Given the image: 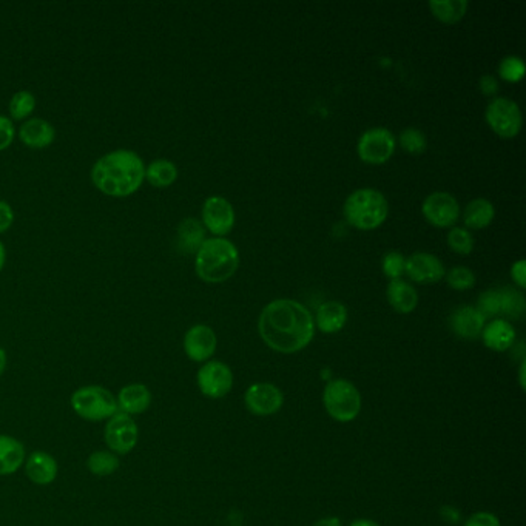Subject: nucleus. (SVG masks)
<instances>
[{
  "label": "nucleus",
  "instance_id": "1a4fd4ad",
  "mask_svg": "<svg viewBox=\"0 0 526 526\" xmlns=\"http://www.w3.org/2000/svg\"><path fill=\"white\" fill-rule=\"evenodd\" d=\"M395 139L386 128H371L361 134L358 141V155L367 164H384L393 155Z\"/></svg>",
  "mask_w": 526,
  "mask_h": 526
},
{
  "label": "nucleus",
  "instance_id": "0eeeda50",
  "mask_svg": "<svg viewBox=\"0 0 526 526\" xmlns=\"http://www.w3.org/2000/svg\"><path fill=\"white\" fill-rule=\"evenodd\" d=\"M108 451L116 455H127L136 448L139 440V427L134 417L124 412H117L116 416L107 420L104 429Z\"/></svg>",
  "mask_w": 526,
  "mask_h": 526
},
{
  "label": "nucleus",
  "instance_id": "393cba45",
  "mask_svg": "<svg viewBox=\"0 0 526 526\" xmlns=\"http://www.w3.org/2000/svg\"><path fill=\"white\" fill-rule=\"evenodd\" d=\"M177 177V168L168 160H155L145 167V179L156 189L170 187Z\"/></svg>",
  "mask_w": 526,
  "mask_h": 526
},
{
  "label": "nucleus",
  "instance_id": "a878e982",
  "mask_svg": "<svg viewBox=\"0 0 526 526\" xmlns=\"http://www.w3.org/2000/svg\"><path fill=\"white\" fill-rule=\"evenodd\" d=\"M494 213V205L489 201L483 198L471 201L465 211L466 228L476 230L487 228L493 222Z\"/></svg>",
  "mask_w": 526,
  "mask_h": 526
},
{
  "label": "nucleus",
  "instance_id": "c756f323",
  "mask_svg": "<svg viewBox=\"0 0 526 526\" xmlns=\"http://www.w3.org/2000/svg\"><path fill=\"white\" fill-rule=\"evenodd\" d=\"M502 297V314L510 318H521L525 312V298L521 292L514 289H504L500 290Z\"/></svg>",
  "mask_w": 526,
  "mask_h": 526
},
{
  "label": "nucleus",
  "instance_id": "7c9ffc66",
  "mask_svg": "<svg viewBox=\"0 0 526 526\" xmlns=\"http://www.w3.org/2000/svg\"><path fill=\"white\" fill-rule=\"evenodd\" d=\"M400 144L410 155H420L427 150V136L418 128H406L400 134Z\"/></svg>",
  "mask_w": 526,
  "mask_h": 526
},
{
  "label": "nucleus",
  "instance_id": "423d86ee",
  "mask_svg": "<svg viewBox=\"0 0 526 526\" xmlns=\"http://www.w3.org/2000/svg\"><path fill=\"white\" fill-rule=\"evenodd\" d=\"M327 414L337 421H352L360 414L361 397L358 389L346 380H333L323 395Z\"/></svg>",
  "mask_w": 526,
  "mask_h": 526
},
{
  "label": "nucleus",
  "instance_id": "f03ea898",
  "mask_svg": "<svg viewBox=\"0 0 526 526\" xmlns=\"http://www.w3.org/2000/svg\"><path fill=\"white\" fill-rule=\"evenodd\" d=\"M145 179V164L134 150H113L91 167L96 189L113 198H125L141 189Z\"/></svg>",
  "mask_w": 526,
  "mask_h": 526
},
{
  "label": "nucleus",
  "instance_id": "79ce46f5",
  "mask_svg": "<svg viewBox=\"0 0 526 526\" xmlns=\"http://www.w3.org/2000/svg\"><path fill=\"white\" fill-rule=\"evenodd\" d=\"M440 514L444 517V521L448 522V523H457L460 521V513L459 511L453 508V506H444L442 510H440Z\"/></svg>",
  "mask_w": 526,
  "mask_h": 526
},
{
  "label": "nucleus",
  "instance_id": "5701e85b",
  "mask_svg": "<svg viewBox=\"0 0 526 526\" xmlns=\"http://www.w3.org/2000/svg\"><path fill=\"white\" fill-rule=\"evenodd\" d=\"M348 322V311L338 301H327L318 307L316 326L324 333L340 332Z\"/></svg>",
  "mask_w": 526,
  "mask_h": 526
},
{
  "label": "nucleus",
  "instance_id": "20e7f679",
  "mask_svg": "<svg viewBox=\"0 0 526 526\" xmlns=\"http://www.w3.org/2000/svg\"><path fill=\"white\" fill-rule=\"evenodd\" d=\"M344 218L360 230L380 228L388 218L389 205L383 194L374 189H360L344 203Z\"/></svg>",
  "mask_w": 526,
  "mask_h": 526
},
{
  "label": "nucleus",
  "instance_id": "9d476101",
  "mask_svg": "<svg viewBox=\"0 0 526 526\" xmlns=\"http://www.w3.org/2000/svg\"><path fill=\"white\" fill-rule=\"evenodd\" d=\"M198 388L209 399H222L233 386V374L221 361L205 363L196 375Z\"/></svg>",
  "mask_w": 526,
  "mask_h": 526
},
{
  "label": "nucleus",
  "instance_id": "f8f14e48",
  "mask_svg": "<svg viewBox=\"0 0 526 526\" xmlns=\"http://www.w3.org/2000/svg\"><path fill=\"white\" fill-rule=\"evenodd\" d=\"M235 224V211L230 203L222 196H211L203 205V226L221 238L228 235Z\"/></svg>",
  "mask_w": 526,
  "mask_h": 526
},
{
  "label": "nucleus",
  "instance_id": "e433bc0d",
  "mask_svg": "<svg viewBox=\"0 0 526 526\" xmlns=\"http://www.w3.org/2000/svg\"><path fill=\"white\" fill-rule=\"evenodd\" d=\"M16 136L14 124L10 117L0 115V151L8 149Z\"/></svg>",
  "mask_w": 526,
  "mask_h": 526
},
{
  "label": "nucleus",
  "instance_id": "dca6fc26",
  "mask_svg": "<svg viewBox=\"0 0 526 526\" xmlns=\"http://www.w3.org/2000/svg\"><path fill=\"white\" fill-rule=\"evenodd\" d=\"M25 468V474L28 479L39 487H47L51 485L57 479L59 474V465L57 460L53 455L48 454L47 451H33L31 454H28L23 463Z\"/></svg>",
  "mask_w": 526,
  "mask_h": 526
},
{
  "label": "nucleus",
  "instance_id": "ddd939ff",
  "mask_svg": "<svg viewBox=\"0 0 526 526\" xmlns=\"http://www.w3.org/2000/svg\"><path fill=\"white\" fill-rule=\"evenodd\" d=\"M246 406L255 416L267 417L277 414L283 406V393L281 391L269 384V383H256L252 384L246 392Z\"/></svg>",
  "mask_w": 526,
  "mask_h": 526
},
{
  "label": "nucleus",
  "instance_id": "a211bd4d",
  "mask_svg": "<svg viewBox=\"0 0 526 526\" xmlns=\"http://www.w3.org/2000/svg\"><path fill=\"white\" fill-rule=\"evenodd\" d=\"M449 323H451V329L454 331L455 335L463 338V340H476L482 335L483 327H485V318L472 306L459 307L451 315Z\"/></svg>",
  "mask_w": 526,
  "mask_h": 526
},
{
  "label": "nucleus",
  "instance_id": "473e14b6",
  "mask_svg": "<svg viewBox=\"0 0 526 526\" xmlns=\"http://www.w3.org/2000/svg\"><path fill=\"white\" fill-rule=\"evenodd\" d=\"M499 74L508 82H519L525 76V64L521 57L510 56L500 62Z\"/></svg>",
  "mask_w": 526,
  "mask_h": 526
},
{
  "label": "nucleus",
  "instance_id": "b1692460",
  "mask_svg": "<svg viewBox=\"0 0 526 526\" xmlns=\"http://www.w3.org/2000/svg\"><path fill=\"white\" fill-rule=\"evenodd\" d=\"M388 301L395 311L400 314H410L417 307L418 295L416 289L403 280H393L388 286Z\"/></svg>",
  "mask_w": 526,
  "mask_h": 526
},
{
  "label": "nucleus",
  "instance_id": "a19ab883",
  "mask_svg": "<svg viewBox=\"0 0 526 526\" xmlns=\"http://www.w3.org/2000/svg\"><path fill=\"white\" fill-rule=\"evenodd\" d=\"M480 90H482V93L485 96H494L497 93L499 85H497V81L493 76H483L480 79Z\"/></svg>",
  "mask_w": 526,
  "mask_h": 526
},
{
  "label": "nucleus",
  "instance_id": "bb28decb",
  "mask_svg": "<svg viewBox=\"0 0 526 526\" xmlns=\"http://www.w3.org/2000/svg\"><path fill=\"white\" fill-rule=\"evenodd\" d=\"M429 8H431L432 14L437 17L440 22L453 25L465 16L468 2L466 0H444V2L434 0V2H429Z\"/></svg>",
  "mask_w": 526,
  "mask_h": 526
},
{
  "label": "nucleus",
  "instance_id": "9b49d317",
  "mask_svg": "<svg viewBox=\"0 0 526 526\" xmlns=\"http://www.w3.org/2000/svg\"><path fill=\"white\" fill-rule=\"evenodd\" d=\"M423 215L435 228H451L459 220V203L453 194L435 192L423 203Z\"/></svg>",
  "mask_w": 526,
  "mask_h": 526
},
{
  "label": "nucleus",
  "instance_id": "aec40b11",
  "mask_svg": "<svg viewBox=\"0 0 526 526\" xmlns=\"http://www.w3.org/2000/svg\"><path fill=\"white\" fill-rule=\"evenodd\" d=\"M27 451L21 440L0 434V477L12 476L22 468Z\"/></svg>",
  "mask_w": 526,
  "mask_h": 526
},
{
  "label": "nucleus",
  "instance_id": "c9c22d12",
  "mask_svg": "<svg viewBox=\"0 0 526 526\" xmlns=\"http://www.w3.org/2000/svg\"><path fill=\"white\" fill-rule=\"evenodd\" d=\"M406 260L399 252H389L383 258V272L391 280H400L405 273Z\"/></svg>",
  "mask_w": 526,
  "mask_h": 526
},
{
  "label": "nucleus",
  "instance_id": "6ab92c4d",
  "mask_svg": "<svg viewBox=\"0 0 526 526\" xmlns=\"http://www.w3.org/2000/svg\"><path fill=\"white\" fill-rule=\"evenodd\" d=\"M19 139L30 149H47L48 145L55 142L56 130L50 122L40 117H34L22 124V127L19 130Z\"/></svg>",
  "mask_w": 526,
  "mask_h": 526
},
{
  "label": "nucleus",
  "instance_id": "2f4dec72",
  "mask_svg": "<svg viewBox=\"0 0 526 526\" xmlns=\"http://www.w3.org/2000/svg\"><path fill=\"white\" fill-rule=\"evenodd\" d=\"M448 244L459 255H470L474 249V238L465 229H453L448 235Z\"/></svg>",
  "mask_w": 526,
  "mask_h": 526
},
{
  "label": "nucleus",
  "instance_id": "72a5a7b5",
  "mask_svg": "<svg viewBox=\"0 0 526 526\" xmlns=\"http://www.w3.org/2000/svg\"><path fill=\"white\" fill-rule=\"evenodd\" d=\"M476 309L482 314L483 318L502 314V297H500V290H487V292H483L480 295V298H479V305H477Z\"/></svg>",
  "mask_w": 526,
  "mask_h": 526
},
{
  "label": "nucleus",
  "instance_id": "6e6552de",
  "mask_svg": "<svg viewBox=\"0 0 526 526\" xmlns=\"http://www.w3.org/2000/svg\"><path fill=\"white\" fill-rule=\"evenodd\" d=\"M487 122L500 138H515L522 128V111L508 98L494 99L487 108Z\"/></svg>",
  "mask_w": 526,
  "mask_h": 526
},
{
  "label": "nucleus",
  "instance_id": "7ed1b4c3",
  "mask_svg": "<svg viewBox=\"0 0 526 526\" xmlns=\"http://www.w3.org/2000/svg\"><path fill=\"white\" fill-rule=\"evenodd\" d=\"M239 264L238 250L226 238L205 239L196 252L194 269L205 283L226 281L237 272Z\"/></svg>",
  "mask_w": 526,
  "mask_h": 526
},
{
  "label": "nucleus",
  "instance_id": "4c0bfd02",
  "mask_svg": "<svg viewBox=\"0 0 526 526\" xmlns=\"http://www.w3.org/2000/svg\"><path fill=\"white\" fill-rule=\"evenodd\" d=\"M465 526H500V522L491 513H476L465 522Z\"/></svg>",
  "mask_w": 526,
  "mask_h": 526
},
{
  "label": "nucleus",
  "instance_id": "ea45409f",
  "mask_svg": "<svg viewBox=\"0 0 526 526\" xmlns=\"http://www.w3.org/2000/svg\"><path fill=\"white\" fill-rule=\"evenodd\" d=\"M511 277L514 280L519 288L526 286V263L525 260L517 261L513 269H511Z\"/></svg>",
  "mask_w": 526,
  "mask_h": 526
},
{
  "label": "nucleus",
  "instance_id": "a18cd8bd",
  "mask_svg": "<svg viewBox=\"0 0 526 526\" xmlns=\"http://www.w3.org/2000/svg\"><path fill=\"white\" fill-rule=\"evenodd\" d=\"M5 260H6L5 246H4V243H2V241H0V272H2V269H4V266H5Z\"/></svg>",
  "mask_w": 526,
  "mask_h": 526
},
{
  "label": "nucleus",
  "instance_id": "4be33fe9",
  "mask_svg": "<svg viewBox=\"0 0 526 526\" xmlns=\"http://www.w3.org/2000/svg\"><path fill=\"white\" fill-rule=\"evenodd\" d=\"M483 341L489 349L496 352H504L510 349L515 340L514 327L504 320H494L487 326L483 327Z\"/></svg>",
  "mask_w": 526,
  "mask_h": 526
},
{
  "label": "nucleus",
  "instance_id": "f3484780",
  "mask_svg": "<svg viewBox=\"0 0 526 526\" xmlns=\"http://www.w3.org/2000/svg\"><path fill=\"white\" fill-rule=\"evenodd\" d=\"M116 400L119 412L130 417L141 416L151 405V392L144 383H132L119 391Z\"/></svg>",
  "mask_w": 526,
  "mask_h": 526
},
{
  "label": "nucleus",
  "instance_id": "f257e3e1",
  "mask_svg": "<svg viewBox=\"0 0 526 526\" xmlns=\"http://www.w3.org/2000/svg\"><path fill=\"white\" fill-rule=\"evenodd\" d=\"M261 338L271 349L295 354L311 343L315 322L311 312L294 299H275L261 312Z\"/></svg>",
  "mask_w": 526,
  "mask_h": 526
},
{
  "label": "nucleus",
  "instance_id": "cd10ccee",
  "mask_svg": "<svg viewBox=\"0 0 526 526\" xmlns=\"http://www.w3.org/2000/svg\"><path fill=\"white\" fill-rule=\"evenodd\" d=\"M121 468V460L111 451H93L87 459V470L96 477H108Z\"/></svg>",
  "mask_w": 526,
  "mask_h": 526
},
{
  "label": "nucleus",
  "instance_id": "49530a36",
  "mask_svg": "<svg viewBox=\"0 0 526 526\" xmlns=\"http://www.w3.org/2000/svg\"><path fill=\"white\" fill-rule=\"evenodd\" d=\"M350 526H380L375 522L366 521V519H360V521H355L350 523Z\"/></svg>",
  "mask_w": 526,
  "mask_h": 526
},
{
  "label": "nucleus",
  "instance_id": "58836bf2",
  "mask_svg": "<svg viewBox=\"0 0 526 526\" xmlns=\"http://www.w3.org/2000/svg\"><path fill=\"white\" fill-rule=\"evenodd\" d=\"M14 222V211L12 205L0 200V233L6 232Z\"/></svg>",
  "mask_w": 526,
  "mask_h": 526
},
{
  "label": "nucleus",
  "instance_id": "c85d7f7f",
  "mask_svg": "<svg viewBox=\"0 0 526 526\" xmlns=\"http://www.w3.org/2000/svg\"><path fill=\"white\" fill-rule=\"evenodd\" d=\"M34 108H36V96L31 91L22 90V91H17L16 95L13 96L10 100V106H8V111H10V119L14 121H23L28 116H31Z\"/></svg>",
  "mask_w": 526,
  "mask_h": 526
},
{
  "label": "nucleus",
  "instance_id": "39448f33",
  "mask_svg": "<svg viewBox=\"0 0 526 526\" xmlns=\"http://www.w3.org/2000/svg\"><path fill=\"white\" fill-rule=\"evenodd\" d=\"M76 416L87 421L108 420L119 412L116 395L98 384H89L76 389L70 399Z\"/></svg>",
  "mask_w": 526,
  "mask_h": 526
},
{
  "label": "nucleus",
  "instance_id": "2eb2a0df",
  "mask_svg": "<svg viewBox=\"0 0 526 526\" xmlns=\"http://www.w3.org/2000/svg\"><path fill=\"white\" fill-rule=\"evenodd\" d=\"M405 273L416 283L434 284L444 277V267L437 256L420 252L406 260Z\"/></svg>",
  "mask_w": 526,
  "mask_h": 526
},
{
  "label": "nucleus",
  "instance_id": "f704fd0d",
  "mask_svg": "<svg viewBox=\"0 0 526 526\" xmlns=\"http://www.w3.org/2000/svg\"><path fill=\"white\" fill-rule=\"evenodd\" d=\"M448 284L455 290H468L476 283V277L468 267H454L448 272Z\"/></svg>",
  "mask_w": 526,
  "mask_h": 526
},
{
  "label": "nucleus",
  "instance_id": "c03bdc74",
  "mask_svg": "<svg viewBox=\"0 0 526 526\" xmlns=\"http://www.w3.org/2000/svg\"><path fill=\"white\" fill-rule=\"evenodd\" d=\"M6 365H8V355L4 348H0V377L5 374Z\"/></svg>",
  "mask_w": 526,
  "mask_h": 526
},
{
  "label": "nucleus",
  "instance_id": "37998d69",
  "mask_svg": "<svg viewBox=\"0 0 526 526\" xmlns=\"http://www.w3.org/2000/svg\"><path fill=\"white\" fill-rule=\"evenodd\" d=\"M314 526H341V521L338 517H326V519L316 522Z\"/></svg>",
  "mask_w": 526,
  "mask_h": 526
},
{
  "label": "nucleus",
  "instance_id": "412c9836",
  "mask_svg": "<svg viewBox=\"0 0 526 526\" xmlns=\"http://www.w3.org/2000/svg\"><path fill=\"white\" fill-rule=\"evenodd\" d=\"M205 241V229L203 222L187 218L177 228V246L183 254H194L200 250Z\"/></svg>",
  "mask_w": 526,
  "mask_h": 526
},
{
  "label": "nucleus",
  "instance_id": "4468645a",
  "mask_svg": "<svg viewBox=\"0 0 526 526\" xmlns=\"http://www.w3.org/2000/svg\"><path fill=\"white\" fill-rule=\"evenodd\" d=\"M216 344L218 340L213 329L205 324L190 327L184 335V352L196 363L209 360L215 354Z\"/></svg>",
  "mask_w": 526,
  "mask_h": 526
}]
</instances>
